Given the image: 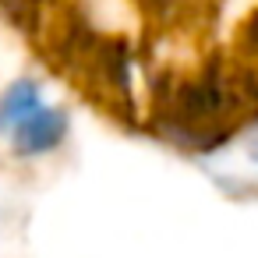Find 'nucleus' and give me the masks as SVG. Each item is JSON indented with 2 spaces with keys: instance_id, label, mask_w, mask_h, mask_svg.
I'll return each mask as SVG.
<instances>
[{
  "instance_id": "obj_1",
  "label": "nucleus",
  "mask_w": 258,
  "mask_h": 258,
  "mask_svg": "<svg viewBox=\"0 0 258 258\" xmlns=\"http://www.w3.org/2000/svg\"><path fill=\"white\" fill-rule=\"evenodd\" d=\"M68 131V117L53 106H39L32 110L18 127H15V149L18 156H39V152H50Z\"/></svg>"
},
{
  "instance_id": "obj_2",
  "label": "nucleus",
  "mask_w": 258,
  "mask_h": 258,
  "mask_svg": "<svg viewBox=\"0 0 258 258\" xmlns=\"http://www.w3.org/2000/svg\"><path fill=\"white\" fill-rule=\"evenodd\" d=\"M43 103H39V89H36V82H29V78H22V82H15V85H8V92L0 96V135L4 131H15L32 110H39Z\"/></svg>"
},
{
  "instance_id": "obj_3",
  "label": "nucleus",
  "mask_w": 258,
  "mask_h": 258,
  "mask_svg": "<svg viewBox=\"0 0 258 258\" xmlns=\"http://www.w3.org/2000/svg\"><path fill=\"white\" fill-rule=\"evenodd\" d=\"M251 159H258V138L251 142Z\"/></svg>"
}]
</instances>
